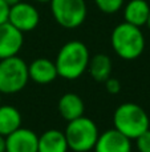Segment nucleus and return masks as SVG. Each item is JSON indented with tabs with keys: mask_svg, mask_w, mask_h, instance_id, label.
<instances>
[{
	"mask_svg": "<svg viewBox=\"0 0 150 152\" xmlns=\"http://www.w3.org/2000/svg\"><path fill=\"white\" fill-rule=\"evenodd\" d=\"M29 81L28 64L19 56L0 60V94L13 95L23 91Z\"/></svg>",
	"mask_w": 150,
	"mask_h": 152,
	"instance_id": "39448f33",
	"label": "nucleus"
},
{
	"mask_svg": "<svg viewBox=\"0 0 150 152\" xmlns=\"http://www.w3.org/2000/svg\"><path fill=\"white\" fill-rule=\"evenodd\" d=\"M146 27L150 29V12H149V16H148V20H146V24H145Z\"/></svg>",
	"mask_w": 150,
	"mask_h": 152,
	"instance_id": "b1692460",
	"label": "nucleus"
},
{
	"mask_svg": "<svg viewBox=\"0 0 150 152\" xmlns=\"http://www.w3.org/2000/svg\"><path fill=\"white\" fill-rule=\"evenodd\" d=\"M57 108H58V113L61 115V118L64 120L72 121L74 119H79L81 116H84L85 104H84V100L77 94L68 92V94H64L58 99Z\"/></svg>",
	"mask_w": 150,
	"mask_h": 152,
	"instance_id": "f8f14e48",
	"label": "nucleus"
},
{
	"mask_svg": "<svg viewBox=\"0 0 150 152\" xmlns=\"http://www.w3.org/2000/svg\"><path fill=\"white\" fill-rule=\"evenodd\" d=\"M28 75L29 80L41 86L52 83L58 77L55 61L47 58H37L31 61V64H28Z\"/></svg>",
	"mask_w": 150,
	"mask_h": 152,
	"instance_id": "9b49d317",
	"label": "nucleus"
},
{
	"mask_svg": "<svg viewBox=\"0 0 150 152\" xmlns=\"http://www.w3.org/2000/svg\"><path fill=\"white\" fill-rule=\"evenodd\" d=\"M125 0H94V4L102 13L113 15L122 10Z\"/></svg>",
	"mask_w": 150,
	"mask_h": 152,
	"instance_id": "f3484780",
	"label": "nucleus"
},
{
	"mask_svg": "<svg viewBox=\"0 0 150 152\" xmlns=\"http://www.w3.org/2000/svg\"><path fill=\"white\" fill-rule=\"evenodd\" d=\"M50 12L55 21L66 29L79 28L88 15L85 0H50Z\"/></svg>",
	"mask_w": 150,
	"mask_h": 152,
	"instance_id": "423d86ee",
	"label": "nucleus"
},
{
	"mask_svg": "<svg viewBox=\"0 0 150 152\" xmlns=\"http://www.w3.org/2000/svg\"><path fill=\"white\" fill-rule=\"evenodd\" d=\"M149 12L150 5L146 0H130L124 7V21L141 28L146 24Z\"/></svg>",
	"mask_w": 150,
	"mask_h": 152,
	"instance_id": "4468645a",
	"label": "nucleus"
},
{
	"mask_svg": "<svg viewBox=\"0 0 150 152\" xmlns=\"http://www.w3.org/2000/svg\"><path fill=\"white\" fill-rule=\"evenodd\" d=\"M8 23L12 24L20 32H31L39 26L40 13L33 4L27 1H20L9 7L8 12Z\"/></svg>",
	"mask_w": 150,
	"mask_h": 152,
	"instance_id": "0eeeda50",
	"label": "nucleus"
},
{
	"mask_svg": "<svg viewBox=\"0 0 150 152\" xmlns=\"http://www.w3.org/2000/svg\"><path fill=\"white\" fill-rule=\"evenodd\" d=\"M110 44L114 53L122 60H136L145 51V35L140 27L122 21L112 31Z\"/></svg>",
	"mask_w": 150,
	"mask_h": 152,
	"instance_id": "f03ea898",
	"label": "nucleus"
},
{
	"mask_svg": "<svg viewBox=\"0 0 150 152\" xmlns=\"http://www.w3.org/2000/svg\"><path fill=\"white\" fill-rule=\"evenodd\" d=\"M132 140L114 128L100 132L93 148L94 152H132Z\"/></svg>",
	"mask_w": 150,
	"mask_h": 152,
	"instance_id": "1a4fd4ad",
	"label": "nucleus"
},
{
	"mask_svg": "<svg viewBox=\"0 0 150 152\" xmlns=\"http://www.w3.org/2000/svg\"><path fill=\"white\" fill-rule=\"evenodd\" d=\"M65 135L60 129H48L39 136L37 152H68Z\"/></svg>",
	"mask_w": 150,
	"mask_h": 152,
	"instance_id": "ddd939ff",
	"label": "nucleus"
},
{
	"mask_svg": "<svg viewBox=\"0 0 150 152\" xmlns=\"http://www.w3.org/2000/svg\"><path fill=\"white\" fill-rule=\"evenodd\" d=\"M113 128L130 140H136L150 128V118L141 105L136 103H122L114 110Z\"/></svg>",
	"mask_w": 150,
	"mask_h": 152,
	"instance_id": "7ed1b4c3",
	"label": "nucleus"
},
{
	"mask_svg": "<svg viewBox=\"0 0 150 152\" xmlns=\"http://www.w3.org/2000/svg\"><path fill=\"white\" fill-rule=\"evenodd\" d=\"M24 44V34L8 21L0 24V60L17 56Z\"/></svg>",
	"mask_w": 150,
	"mask_h": 152,
	"instance_id": "6e6552de",
	"label": "nucleus"
},
{
	"mask_svg": "<svg viewBox=\"0 0 150 152\" xmlns=\"http://www.w3.org/2000/svg\"><path fill=\"white\" fill-rule=\"evenodd\" d=\"M112 59L106 53H96L90 56L89 64H88V74L94 81L104 83L112 76Z\"/></svg>",
	"mask_w": 150,
	"mask_h": 152,
	"instance_id": "2eb2a0df",
	"label": "nucleus"
},
{
	"mask_svg": "<svg viewBox=\"0 0 150 152\" xmlns=\"http://www.w3.org/2000/svg\"><path fill=\"white\" fill-rule=\"evenodd\" d=\"M0 105H1V94H0Z\"/></svg>",
	"mask_w": 150,
	"mask_h": 152,
	"instance_id": "393cba45",
	"label": "nucleus"
},
{
	"mask_svg": "<svg viewBox=\"0 0 150 152\" xmlns=\"http://www.w3.org/2000/svg\"><path fill=\"white\" fill-rule=\"evenodd\" d=\"M21 127V113L13 105H0V135L8 136Z\"/></svg>",
	"mask_w": 150,
	"mask_h": 152,
	"instance_id": "dca6fc26",
	"label": "nucleus"
},
{
	"mask_svg": "<svg viewBox=\"0 0 150 152\" xmlns=\"http://www.w3.org/2000/svg\"><path fill=\"white\" fill-rule=\"evenodd\" d=\"M90 152H92V151H90Z\"/></svg>",
	"mask_w": 150,
	"mask_h": 152,
	"instance_id": "a878e982",
	"label": "nucleus"
},
{
	"mask_svg": "<svg viewBox=\"0 0 150 152\" xmlns=\"http://www.w3.org/2000/svg\"><path fill=\"white\" fill-rule=\"evenodd\" d=\"M136 148L138 152H150V128L136 139Z\"/></svg>",
	"mask_w": 150,
	"mask_h": 152,
	"instance_id": "a211bd4d",
	"label": "nucleus"
},
{
	"mask_svg": "<svg viewBox=\"0 0 150 152\" xmlns=\"http://www.w3.org/2000/svg\"><path fill=\"white\" fill-rule=\"evenodd\" d=\"M104 84H105V88L108 91V94H110V95H117L121 91V83L116 77H112L110 76L108 80L104 81Z\"/></svg>",
	"mask_w": 150,
	"mask_h": 152,
	"instance_id": "6ab92c4d",
	"label": "nucleus"
},
{
	"mask_svg": "<svg viewBox=\"0 0 150 152\" xmlns=\"http://www.w3.org/2000/svg\"><path fill=\"white\" fill-rule=\"evenodd\" d=\"M0 152H5V136L0 135Z\"/></svg>",
	"mask_w": 150,
	"mask_h": 152,
	"instance_id": "412c9836",
	"label": "nucleus"
},
{
	"mask_svg": "<svg viewBox=\"0 0 150 152\" xmlns=\"http://www.w3.org/2000/svg\"><path fill=\"white\" fill-rule=\"evenodd\" d=\"M37 144L39 135L24 127L5 136V152H37Z\"/></svg>",
	"mask_w": 150,
	"mask_h": 152,
	"instance_id": "9d476101",
	"label": "nucleus"
},
{
	"mask_svg": "<svg viewBox=\"0 0 150 152\" xmlns=\"http://www.w3.org/2000/svg\"><path fill=\"white\" fill-rule=\"evenodd\" d=\"M64 135L71 151L90 152L94 148L100 131L97 124L90 118L81 116L79 119L68 121Z\"/></svg>",
	"mask_w": 150,
	"mask_h": 152,
	"instance_id": "20e7f679",
	"label": "nucleus"
},
{
	"mask_svg": "<svg viewBox=\"0 0 150 152\" xmlns=\"http://www.w3.org/2000/svg\"><path fill=\"white\" fill-rule=\"evenodd\" d=\"M36 3H41V4H45V3H50V0H33Z\"/></svg>",
	"mask_w": 150,
	"mask_h": 152,
	"instance_id": "5701e85b",
	"label": "nucleus"
},
{
	"mask_svg": "<svg viewBox=\"0 0 150 152\" xmlns=\"http://www.w3.org/2000/svg\"><path fill=\"white\" fill-rule=\"evenodd\" d=\"M8 12H9V7L5 4L4 0H0V24L8 20Z\"/></svg>",
	"mask_w": 150,
	"mask_h": 152,
	"instance_id": "aec40b11",
	"label": "nucleus"
},
{
	"mask_svg": "<svg viewBox=\"0 0 150 152\" xmlns=\"http://www.w3.org/2000/svg\"><path fill=\"white\" fill-rule=\"evenodd\" d=\"M5 1V4L8 5V7H12V5H15V4H17V3H20L21 0H4Z\"/></svg>",
	"mask_w": 150,
	"mask_h": 152,
	"instance_id": "4be33fe9",
	"label": "nucleus"
},
{
	"mask_svg": "<svg viewBox=\"0 0 150 152\" xmlns=\"http://www.w3.org/2000/svg\"><path fill=\"white\" fill-rule=\"evenodd\" d=\"M90 53L88 47L80 40H71L60 48L56 56V68L58 77L76 80L87 72Z\"/></svg>",
	"mask_w": 150,
	"mask_h": 152,
	"instance_id": "f257e3e1",
	"label": "nucleus"
}]
</instances>
